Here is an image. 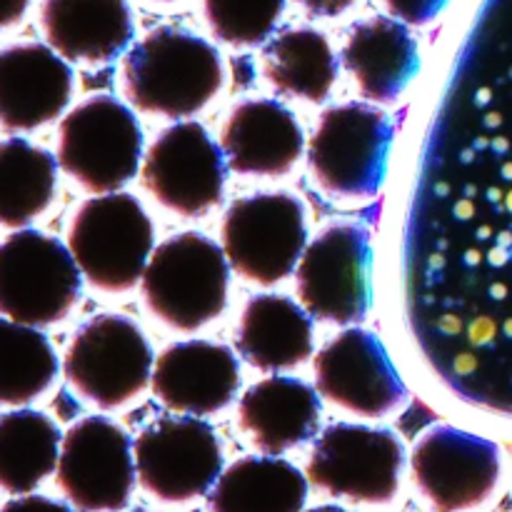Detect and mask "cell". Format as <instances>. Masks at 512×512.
<instances>
[{"label":"cell","mask_w":512,"mask_h":512,"mask_svg":"<svg viewBox=\"0 0 512 512\" xmlns=\"http://www.w3.org/2000/svg\"><path fill=\"white\" fill-rule=\"evenodd\" d=\"M305 512H353V510H345L340 508V505H320V508H310Z\"/></svg>","instance_id":"obj_33"},{"label":"cell","mask_w":512,"mask_h":512,"mask_svg":"<svg viewBox=\"0 0 512 512\" xmlns=\"http://www.w3.org/2000/svg\"><path fill=\"white\" fill-rule=\"evenodd\" d=\"M145 493L163 503H190L208 495L223 475V445L200 418H160L133 445Z\"/></svg>","instance_id":"obj_12"},{"label":"cell","mask_w":512,"mask_h":512,"mask_svg":"<svg viewBox=\"0 0 512 512\" xmlns=\"http://www.w3.org/2000/svg\"><path fill=\"white\" fill-rule=\"evenodd\" d=\"M413 483L438 512H465L483 505L500 483V448L483 435L438 425L415 443Z\"/></svg>","instance_id":"obj_14"},{"label":"cell","mask_w":512,"mask_h":512,"mask_svg":"<svg viewBox=\"0 0 512 512\" xmlns=\"http://www.w3.org/2000/svg\"><path fill=\"white\" fill-rule=\"evenodd\" d=\"M300 305L333 325L363 323L373 305V243L358 225H330L308 243L295 273Z\"/></svg>","instance_id":"obj_9"},{"label":"cell","mask_w":512,"mask_h":512,"mask_svg":"<svg viewBox=\"0 0 512 512\" xmlns=\"http://www.w3.org/2000/svg\"><path fill=\"white\" fill-rule=\"evenodd\" d=\"M38 23L55 53L88 65L113 63L135 30L128 0H40Z\"/></svg>","instance_id":"obj_19"},{"label":"cell","mask_w":512,"mask_h":512,"mask_svg":"<svg viewBox=\"0 0 512 512\" xmlns=\"http://www.w3.org/2000/svg\"><path fill=\"white\" fill-rule=\"evenodd\" d=\"M343 65L365 98L395 103L420 73L418 40L403 20L373 15L348 30Z\"/></svg>","instance_id":"obj_20"},{"label":"cell","mask_w":512,"mask_h":512,"mask_svg":"<svg viewBox=\"0 0 512 512\" xmlns=\"http://www.w3.org/2000/svg\"><path fill=\"white\" fill-rule=\"evenodd\" d=\"M150 383L165 408L183 415H213L238 395L240 365L225 345L180 340L158 355Z\"/></svg>","instance_id":"obj_17"},{"label":"cell","mask_w":512,"mask_h":512,"mask_svg":"<svg viewBox=\"0 0 512 512\" xmlns=\"http://www.w3.org/2000/svg\"><path fill=\"white\" fill-rule=\"evenodd\" d=\"M58 425L40 410H10L0 415V490L28 495L55 473L60 458Z\"/></svg>","instance_id":"obj_25"},{"label":"cell","mask_w":512,"mask_h":512,"mask_svg":"<svg viewBox=\"0 0 512 512\" xmlns=\"http://www.w3.org/2000/svg\"><path fill=\"white\" fill-rule=\"evenodd\" d=\"M153 348L138 323L118 313L95 315L75 330L63 358L70 388L98 408L130 403L153 378Z\"/></svg>","instance_id":"obj_7"},{"label":"cell","mask_w":512,"mask_h":512,"mask_svg":"<svg viewBox=\"0 0 512 512\" xmlns=\"http://www.w3.org/2000/svg\"><path fill=\"white\" fill-rule=\"evenodd\" d=\"M68 248L93 288L123 293L143 280L153 255V223L133 195H95L75 210Z\"/></svg>","instance_id":"obj_4"},{"label":"cell","mask_w":512,"mask_h":512,"mask_svg":"<svg viewBox=\"0 0 512 512\" xmlns=\"http://www.w3.org/2000/svg\"><path fill=\"white\" fill-rule=\"evenodd\" d=\"M228 168L240 175H285L305 150V135L293 110L278 100H245L230 110L220 133Z\"/></svg>","instance_id":"obj_18"},{"label":"cell","mask_w":512,"mask_h":512,"mask_svg":"<svg viewBox=\"0 0 512 512\" xmlns=\"http://www.w3.org/2000/svg\"><path fill=\"white\" fill-rule=\"evenodd\" d=\"M0 512H75L65 503H58L53 498H45V495H23V498L8 500V503L0 508Z\"/></svg>","instance_id":"obj_30"},{"label":"cell","mask_w":512,"mask_h":512,"mask_svg":"<svg viewBox=\"0 0 512 512\" xmlns=\"http://www.w3.org/2000/svg\"><path fill=\"white\" fill-rule=\"evenodd\" d=\"M403 468L405 445L393 430L335 423L310 450L308 480L333 498L383 505L398 495Z\"/></svg>","instance_id":"obj_10"},{"label":"cell","mask_w":512,"mask_h":512,"mask_svg":"<svg viewBox=\"0 0 512 512\" xmlns=\"http://www.w3.org/2000/svg\"><path fill=\"white\" fill-rule=\"evenodd\" d=\"M130 435L103 415L70 425L60 445L55 480L80 512H118L135 485V450Z\"/></svg>","instance_id":"obj_11"},{"label":"cell","mask_w":512,"mask_h":512,"mask_svg":"<svg viewBox=\"0 0 512 512\" xmlns=\"http://www.w3.org/2000/svg\"><path fill=\"white\" fill-rule=\"evenodd\" d=\"M140 283L145 305L160 323L195 333L228 305L230 263L215 240L188 230L153 250Z\"/></svg>","instance_id":"obj_2"},{"label":"cell","mask_w":512,"mask_h":512,"mask_svg":"<svg viewBox=\"0 0 512 512\" xmlns=\"http://www.w3.org/2000/svg\"><path fill=\"white\" fill-rule=\"evenodd\" d=\"M263 75L278 93L323 103L338 80V60L325 33L303 25L283 30L265 45Z\"/></svg>","instance_id":"obj_24"},{"label":"cell","mask_w":512,"mask_h":512,"mask_svg":"<svg viewBox=\"0 0 512 512\" xmlns=\"http://www.w3.org/2000/svg\"><path fill=\"white\" fill-rule=\"evenodd\" d=\"M143 128L125 103L95 95L58 128V165L88 193H118L143 168Z\"/></svg>","instance_id":"obj_3"},{"label":"cell","mask_w":512,"mask_h":512,"mask_svg":"<svg viewBox=\"0 0 512 512\" xmlns=\"http://www.w3.org/2000/svg\"><path fill=\"white\" fill-rule=\"evenodd\" d=\"M295 5L305 10L310 15H318V18H338L345 10L353 8L358 0H293Z\"/></svg>","instance_id":"obj_31"},{"label":"cell","mask_w":512,"mask_h":512,"mask_svg":"<svg viewBox=\"0 0 512 512\" xmlns=\"http://www.w3.org/2000/svg\"><path fill=\"white\" fill-rule=\"evenodd\" d=\"M133 512H148V510H133Z\"/></svg>","instance_id":"obj_35"},{"label":"cell","mask_w":512,"mask_h":512,"mask_svg":"<svg viewBox=\"0 0 512 512\" xmlns=\"http://www.w3.org/2000/svg\"><path fill=\"white\" fill-rule=\"evenodd\" d=\"M393 123L365 103L333 105L310 135L308 165L315 183L338 198H373L388 180Z\"/></svg>","instance_id":"obj_5"},{"label":"cell","mask_w":512,"mask_h":512,"mask_svg":"<svg viewBox=\"0 0 512 512\" xmlns=\"http://www.w3.org/2000/svg\"><path fill=\"white\" fill-rule=\"evenodd\" d=\"M30 0H0V30L15 28L25 18Z\"/></svg>","instance_id":"obj_32"},{"label":"cell","mask_w":512,"mask_h":512,"mask_svg":"<svg viewBox=\"0 0 512 512\" xmlns=\"http://www.w3.org/2000/svg\"><path fill=\"white\" fill-rule=\"evenodd\" d=\"M83 273L70 248L40 230H18L0 243V315L45 328L73 310Z\"/></svg>","instance_id":"obj_6"},{"label":"cell","mask_w":512,"mask_h":512,"mask_svg":"<svg viewBox=\"0 0 512 512\" xmlns=\"http://www.w3.org/2000/svg\"><path fill=\"white\" fill-rule=\"evenodd\" d=\"M140 180L163 208L198 218L223 200L225 153L195 120L165 128L150 143Z\"/></svg>","instance_id":"obj_13"},{"label":"cell","mask_w":512,"mask_h":512,"mask_svg":"<svg viewBox=\"0 0 512 512\" xmlns=\"http://www.w3.org/2000/svg\"><path fill=\"white\" fill-rule=\"evenodd\" d=\"M288 0H203L210 33L233 48L265 43L278 28Z\"/></svg>","instance_id":"obj_28"},{"label":"cell","mask_w":512,"mask_h":512,"mask_svg":"<svg viewBox=\"0 0 512 512\" xmlns=\"http://www.w3.org/2000/svg\"><path fill=\"white\" fill-rule=\"evenodd\" d=\"M58 355L38 328L0 318V405H28L55 383Z\"/></svg>","instance_id":"obj_27"},{"label":"cell","mask_w":512,"mask_h":512,"mask_svg":"<svg viewBox=\"0 0 512 512\" xmlns=\"http://www.w3.org/2000/svg\"><path fill=\"white\" fill-rule=\"evenodd\" d=\"M308 480L278 455H248L223 470L208 493V512H303Z\"/></svg>","instance_id":"obj_23"},{"label":"cell","mask_w":512,"mask_h":512,"mask_svg":"<svg viewBox=\"0 0 512 512\" xmlns=\"http://www.w3.org/2000/svg\"><path fill=\"white\" fill-rule=\"evenodd\" d=\"M58 163L25 138L0 140V225L25 228L53 203Z\"/></svg>","instance_id":"obj_26"},{"label":"cell","mask_w":512,"mask_h":512,"mask_svg":"<svg viewBox=\"0 0 512 512\" xmlns=\"http://www.w3.org/2000/svg\"><path fill=\"white\" fill-rule=\"evenodd\" d=\"M308 248L305 205L295 195L255 193L230 203L223 218V250L230 268L255 285L280 283Z\"/></svg>","instance_id":"obj_8"},{"label":"cell","mask_w":512,"mask_h":512,"mask_svg":"<svg viewBox=\"0 0 512 512\" xmlns=\"http://www.w3.org/2000/svg\"><path fill=\"white\" fill-rule=\"evenodd\" d=\"M155 3H175V0H155Z\"/></svg>","instance_id":"obj_34"},{"label":"cell","mask_w":512,"mask_h":512,"mask_svg":"<svg viewBox=\"0 0 512 512\" xmlns=\"http://www.w3.org/2000/svg\"><path fill=\"white\" fill-rule=\"evenodd\" d=\"M73 68L43 43L0 48V128L10 133L43 128L68 108Z\"/></svg>","instance_id":"obj_16"},{"label":"cell","mask_w":512,"mask_h":512,"mask_svg":"<svg viewBox=\"0 0 512 512\" xmlns=\"http://www.w3.org/2000/svg\"><path fill=\"white\" fill-rule=\"evenodd\" d=\"M393 18L408 25H428L445 13L450 0H380Z\"/></svg>","instance_id":"obj_29"},{"label":"cell","mask_w":512,"mask_h":512,"mask_svg":"<svg viewBox=\"0 0 512 512\" xmlns=\"http://www.w3.org/2000/svg\"><path fill=\"white\" fill-rule=\"evenodd\" d=\"M235 348L245 363L265 373L298 368L313 355V320L288 295H253L240 315Z\"/></svg>","instance_id":"obj_22"},{"label":"cell","mask_w":512,"mask_h":512,"mask_svg":"<svg viewBox=\"0 0 512 512\" xmlns=\"http://www.w3.org/2000/svg\"><path fill=\"white\" fill-rule=\"evenodd\" d=\"M313 373L325 400L363 418H383L408 398L383 340L363 328H348L325 343L315 355Z\"/></svg>","instance_id":"obj_15"},{"label":"cell","mask_w":512,"mask_h":512,"mask_svg":"<svg viewBox=\"0 0 512 512\" xmlns=\"http://www.w3.org/2000/svg\"><path fill=\"white\" fill-rule=\"evenodd\" d=\"M320 415L318 390L285 375L250 385L238 405L240 430L265 455H280L308 443L318 433Z\"/></svg>","instance_id":"obj_21"},{"label":"cell","mask_w":512,"mask_h":512,"mask_svg":"<svg viewBox=\"0 0 512 512\" xmlns=\"http://www.w3.org/2000/svg\"><path fill=\"white\" fill-rule=\"evenodd\" d=\"M123 88L138 110L160 118L200 113L223 88L215 45L178 25H160L123 58Z\"/></svg>","instance_id":"obj_1"}]
</instances>
